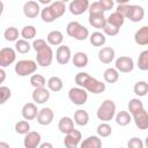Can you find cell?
<instances>
[{"instance_id": "cell-32", "label": "cell", "mask_w": 148, "mask_h": 148, "mask_svg": "<svg viewBox=\"0 0 148 148\" xmlns=\"http://www.w3.org/2000/svg\"><path fill=\"white\" fill-rule=\"evenodd\" d=\"M103 77H104L105 82H108V83H114L119 79V72L116 68H112V67L106 68L104 71V73H103Z\"/></svg>"}, {"instance_id": "cell-21", "label": "cell", "mask_w": 148, "mask_h": 148, "mask_svg": "<svg viewBox=\"0 0 148 148\" xmlns=\"http://www.w3.org/2000/svg\"><path fill=\"white\" fill-rule=\"evenodd\" d=\"M98 59L102 64H111V61L114 59V50L110 46L102 47L98 52Z\"/></svg>"}, {"instance_id": "cell-42", "label": "cell", "mask_w": 148, "mask_h": 148, "mask_svg": "<svg viewBox=\"0 0 148 148\" xmlns=\"http://www.w3.org/2000/svg\"><path fill=\"white\" fill-rule=\"evenodd\" d=\"M12 96V91L8 87L1 86L0 87V104H5Z\"/></svg>"}, {"instance_id": "cell-36", "label": "cell", "mask_w": 148, "mask_h": 148, "mask_svg": "<svg viewBox=\"0 0 148 148\" xmlns=\"http://www.w3.org/2000/svg\"><path fill=\"white\" fill-rule=\"evenodd\" d=\"M46 80L43 75L40 74H34L30 76V84L37 89V88H45V84H46Z\"/></svg>"}, {"instance_id": "cell-40", "label": "cell", "mask_w": 148, "mask_h": 148, "mask_svg": "<svg viewBox=\"0 0 148 148\" xmlns=\"http://www.w3.org/2000/svg\"><path fill=\"white\" fill-rule=\"evenodd\" d=\"M142 109H145L143 108V103L139 98H132L128 102V111H130L131 114H134V113L139 112Z\"/></svg>"}, {"instance_id": "cell-27", "label": "cell", "mask_w": 148, "mask_h": 148, "mask_svg": "<svg viewBox=\"0 0 148 148\" xmlns=\"http://www.w3.org/2000/svg\"><path fill=\"white\" fill-rule=\"evenodd\" d=\"M74 123L79 126H86L89 123V113L83 109L76 110L74 113Z\"/></svg>"}, {"instance_id": "cell-5", "label": "cell", "mask_w": 148, "mask_h": 148, "mask_svg": "<svg viewBox=\"0 0 148 148\" xmlns=\"http://www.w3.org/2000/svg\"><path fill=\"white\" fill-rule=\"evenodd\" d=\"M97 118L103 123H108L116 116V104L112 99H105L97 109Z\"/></svg>"}, {"instance_id": "cell-15", "label": "cell", "mask_w": 148, "mask_h": 148, "mask_svg": "<svg viewBox=\"0 0 148 148\" xmlns=\"http://www.w3.org/2000/svg\"><path fill=\"white\" fill-rule=\"evenodd\" d=\"M40 140H42V136L38 132L30 131L24 136V140H23L24 148H37L40 146Z\"/></svg>"}, {"instance_id": "cell-6", "label": "cell", "mask_w": 148, "mask_h": 148, "mask_svg": "<svg viewBox=\"0 0 148 148\" xmlns=\"http://www.w3.org/2000/svg\"><path fill=\"white\" fill-rule=\"evenodd\" d=\"M37 62L30 59H23L16 62L15 65V73L18 76H28L34 75V73L37 71Z\"/></svg>"}, {"instance_id": "cell-13", "label": "cell", "mask_w": 148, "mask_h": 148, "mask_svg": "<svg viewBox=\"0 0 148 148\" xmlns=\"http://www.w3.org/2000/svg\"><path fill=\"white\" fill-rule=\"evenodd\" d=\"M81 139H82L81 132L77 130H74L73 132L65 135V139H64L65 148H77V146L81 143Z\"/></svg>"}, {"instance_id": "cell-38", "label": "cell", "mask_w": 148, "mask_h": 148, "mask_svg": "<svg viewBox=\"0 0 148 148\" xmlns=\"http://www.w3.org/2000/svg\"><path fill=\"white\" fill-rule=\"evenodd\" d=\"M32 45H30V43L25 39H18L16 43H15V51L21 53V54H25L30 51Z\"/></svg>"}, {"instance_id": "cell-24", "label": "cell", "mask_w": 148, "mask_h": 148, "mask_svg": "<svg viewBox=\"0 0 148 148\" xmlns=\"http://www.w3.org/2000/svg\"><path fill=\"white\" fill-rule=\"evenodd\" d=\"M46 40L50 45H53V46H60L61 43L64 42V35L61 31L59 30H52L47 34L46 36Z\"/></svg>"}, {"instance_id": "cell-35", "label": "cell", "mask_w": 148, "mask_h": 148, "mask_svg": "<svg viewBox=\"0 0 148 148\" xmlns=\"http://www.w3.org/2000/svg\"><path fill=\"white\" fill-rule=\"evenodd\" d=\"M133 91L139 97L146 96L148 92V83L146 81H138L133 87Z\"/></svg>"}, {"instance_id": "cell-11", "label": "cell", "mask_w": 148, "mask_h": 148, "mask_svg": "<svg viewBox=\"0 0 148 148\" xmlns=\"http://www.w3.org/2000/svg\"><path fill=\"white\" fill-rule=\"evenodd\" d=\"M145 16L143 7L139 5H128V10L126 14V18L132 22H140Z\"/></svg>"}, {"instance_id": "cell-3", "label": "cell", "mask_w": 148, "mask_h": 148, "mask_svg": "<svg viewBox=\"0 0 148 148\" xmlns=\"http://www.w3.org/2000/svg\"><path fill=\"white\" fill-rule=\"evenodd\" d=\"M66 5L64 1H53L50 6H46L40 12V17L44 22L51 23L65 14Z\"/></svg>"}, {"instance_id": "cell-18", "label": "cell", "mask_w": 148, "mask_h": 148, "mask_svg": "<svg viewBox=\"0 0 148 148\" xmlns=\"http://www.w3.org/2000/svg\"><path fill=\"white\" fill-rule=\"evenodd\" d=\"M39 110L37 109V105L35 103H25L22 108V117L24 120H32L37 118Z\"/></svg>"}, {"instance_id": "cell-9", "label": "cell", "mask_w": 148, "mask_h": 148, "mask_svg": "<svg viewBox=\"0 0 148 148\" xmlns=\"http://www.w3.org/2000/svg\"><path fill=\"white\" fill-rule=\"evenodd\" d=\"M16 59V51L12 47H2L0 50V66L7 67L12 65Z\"/></svg>"}, {"instance_id": "cell-41", "label": "cell", "mask_w": 148, "mask_h": 148, "mask_svg": "<svg viewBox=\"0 0 148 148\" xmlns=\"http://www.w3.org/2000/svg\"><path fill=\"white\" fill-rule=\"evenodd\" d=\"M15 131L18 134H28L30 132V124L27 120H20L15 124Z\"/></svg>"}, {"instance_id": "cell-39", "label": "cell", "mask_w": 148, "mask_h": 148, "mask_svg": "<svg viewBox=\"0 0 148 148\" xmlns=\"http://www.w3.org/2000/svg\"><path fill=\"white\" fill-rule=\"evenodd\" d=\"M97 135L99 138H108L112 134V127L108 123H101L97 126Z\"/></svg>"}, {"instance_id": "cell-43", "label": "cell", "mask_w": 148, "mask_h": 148, "mask_svg": "<svg viewBox=\"0 0 148 148\" xmlns=\"http://www.w3.org/2000/svg\"><path fill=\"white\" fill-rule=\"evenodd\" d=\"M89 15H95V14H104V9L102 7V5L99 3V1H95L92 3H90L89 6Z\"/></svg>"}, {"instance_id": "cell-23", "label": "cell", "mask_w": 148, "mask_h": 148, "mask_svg": "<svg viewBox=\"0 0 148 148\" xmlns=\"http://www.w3.org/2000/svg\"><path fill=\"white\" fill-rule=\"evenodd\" d=\"M89 24L96 29H102L108 24L106 17L104 16V14H95V15H89Z\"/></svg>"}, {"instance_id": "cell-12", "label": "cell", "mask_w": 148, "mask_h": 148, "mask_svg": "<svg viewBox=\"0 0 148 148\" xmlns=\"http://www.w3.org/2000/svg\"><path fill=\"white\" fill-rule=\"evenodd\" d=\"M72 59V52L71 49L67 45H60L58 46L56 51V60L60 65H66Z\"/></svg>"}, {"instance_id": "cell-16", "label": "cell", "mask_w": 148, "mask_h": 148, "mask_svg": "<svg viewBox=\"0 0 148 148\" xmlns=\"http://www.w3.org/2000/svg\"><path fill=\"white\" fill-rule=\"evenodd\" d=\"M132 118L139 130H148V111L142 109L139 112L132 114Z\"/></svg>"}, {"instance_id": "cell-51", "label": "cell", "mask_w": 148, "mask_h": 148, "mask_svg": "<svg viewBox=\"0 0 148 148\" xmlns=\"http://www.w3.org/2000/svg\"><path fill=\"white\" fill-rule=\"evenodd\" d=\"M143 143H145V146H146V148H148V136L146 138V140H145V142H143Z\"/></svg>"}, {"instance_id": "cell-49", "label": "cell", "mask_w": 148, "mask_h": 148, "mask_svg": "<svg viewBox=\"0 0 148 148\" xmlns=\"http://www.w3.org/2000/svg\"><path fill=\"white\" fill-rule=\"evenodd\" d=\"M0 75H1V79H0V82L2 83V82L5 81V79H6V72L3 71V68H1V69H0Z\"/></svg>"}, {"instance_id": "cell-30", "label": "cell", "mask_w": 148, "mask_h": 148, "mask_svg": "<svg viewBox=\"0 0 148 148\" xmlns=\"http://www.w3.org/2000/svg\"><path fill=\"white\" fill-rule=\"evenodd\" d=\"M89 40H90V44H91V45L99 47V46H103V45L105 44L106 37H105L104 34H102V32H99V31H95V32H92V34L89 36Z\"/></svg>"}, {"instance_id": "cell-52", "label": "cell", "mask_w": 148, "mask_h": 148, "mask_svg": "<svg viewBox=\"0 0 148 148\" xmlns=\"http://www.w3.org/2000/svg\"><path fill=\"white\" fill-rule=\"evenodd\" d=\"M120 148H121V147H120Z\"/></svg>"}, {"instance_id": "cell-44", "label": "cell", "mask_w": 148, "mask_h": 148, "mask_svg": "<svg viewBox=\"0 0 148 148\" xmlns=\"http://www.w3.org/2000/svg\"><path fill=\"white\" fill-rule=\"evenodd\" d=\"M127 148H145V143L141 139L133 136L127 141Z\"/></svg>"}, {"instance_id": "cell-1", "label": "cell", "mask_w": 148, "mask_h": 148, "mask_svg": "<svg viewBox=\"0 0 148 148\" xmlns=\"http://www.w3.org/2000/svg\"><path fill=\"white\" fill-rule=\"evenodd\" d=\"M75 83L77 84V87L86 89L89 92L92 94H101L105 90V83H103L102 81H98L97 79L90 76L88 73L86 72H80L75 75Z\"/></svg>"}, {"instance_id": "cell-48", "label": "cell", "mask_w": 148, "mask_h": 148, "mask_svg": "<svg viewBox=\"0 0 148 148\" xmlns=\"http://www.w3.org/2000/svg\"><path fill=\"white\" fill-rule=\"evenodd\" d=\"M38 148H53V145L51 142H43Z\"/></svg>"}, {"instance_id": "cell-7", "label": "cell", "mask_w": 148, "mask_h": 148, "mask_svg": "<svg viewBox=\"0 0 148 148\" xmlns=\"http://www.w3.org/2000/svg\"><path fill=\"white\" fill-rule=\"evenodd\" d=\"M68 98L75 105H83L88 99V91L80 87H73L68 91Z\"/></svg>"}, {"instance_id": "cell-26", "label": "cell", "mask_w": 148, "mask_h": 148, "mask_svg": "<svg viewBox=\"0 0 148 148\" xmlns=\"http://www.w3.org/2000/svg\"><path fill=\"white\" fill-rule=\"evenodd\" d=\"M88 61H89V58L87 56V53L84 52H76L74 53V56L72 57V62L75 67H79V68H83L88 65Z\"/></svg>"}, {"instance_id": "cell-8", "label": "cell", "mask_w": 148, "mask_h": 148, "mask_svg": "<svg viewBox=\"0 0 148 148\" xmlns=\"http://www.w3.org/2000/svg\"><path fill=\"white\" fill-rule=\"evenodd\" d=\"M116 69L120 73H130L134 69V61L131 57L121 56L116 60Z\"/></svg>"}, {"instance_id": "cell-45", "label": "cell", "mask_w": 148, "mask_h": 148, "mask_svg": "<svg viewBox=\"0 0 148 148\" xmlns=\"http://www.w3.org/2000/svg\"><path fill=\"white\" fill-rule=\"evenodd\" d=\"M103 31H104V35H108V36H116L118 35L119 32V28H116L113 25H110V24H106L104 28H103Z\"/></svg>"}, {"instance_id": "cell-28", "label": "cell", "mask_w": 148, "mask_h": 148, "mask_svg": "<svg viewBox=\"0 0 148 148\" xmlns=\"http://www.w3.org/2000/svg\"><path fill=\"white\" fill-rule=\"evenodd\" d=\"M106 21H108V24L113 25V27L120 29V27H121V25L124 24V22H125V17H124L120 13L113 12V13H111V14L109 15V17H106Z\"/></svg>"}, {"instance_id": "cell-29", "label": "cell", "mask_w": 148, "mask_h": 148, "mask_svg": "<svg viewBox=\"0 0 148 148\" xmlns=\"http://www.w3.org/2000/svg\"><path fill=\"white\" fill-rule=\"evenodd\" d=\"M47 88L49 90L53 91V92H58L62 89L64 87V83H62V80L59 77V76H51L49 80H47Z\"/></svg>"}, {"instance_id": "cell-17", "label": "cell", "mask_w": 148, "mask_h": 148, "mask_svg": "<svg viewBox=\"0 0 148 148\" xmlns=\"http://www.w3.org/2000/svg\"><path fill=\"white\" fill-rule=\"evenodd\" d=\"M53 118H54L53 111H52L50 108H43V109H40L39 112H38L37 123H38L39 125L46 126V125H50V124L53 121Z\"/></svg>"}, {"instance_id": "cell-2", "label": "cell", "mask_w": 148, "mask_h": 148, "mask_svg": "<svg viewBox=\"0 0 148 148\" xmlns=\"http://www.w3.org/2000/svg\"><path fill=\"white\" fill-rule=\"evenodd\" d=\"M32 49L36 51V62L42 67H49L53 60V51L46 40L38 38L32 43Z\"/></svg>"}, {"instance_id": "cell-20", "label": "cell", "mask_w": 148, "mask_h": 148, "mask_svg": "<svg viewBox=\"0 0 148 148\" xmlns=\"http://www.w3.org/2000/svg\"><path fill=\"white\" fill-rule=\"evenodd\" d=\"M134 42L140 46L148 45V27L147 25H143L135 31Z\"/></svg>"}, {"instance_id": "cell-14", "label": "cell", "mask_w": 148, "mask_h": 148, "mask_svg": "<svg viewBox=\"0 0 148 148\" xmlns=\"http://www.w3.org/2000/svg\"><path fill=\"white\" fill-rule=\"evenodd\" d=\"M40 7L39 3L37 1H27L23 6V14L25 15V17L28 18H35L40 14Z\"/></svg>"}, {"instance_id": "cell-31", "label": "cell", "mask_w": 148, "mask_h": 148, "mask_svg": "<svg viewBox=\"0 0 148 148\" xmlns=\"http://www.w3.org/2000/svg\"><path fill=\"white\" fill-rule=\"evenodd\" d=\"M132 121V114L128 111H120L116 114V123L119 126H127Z\"/></svg>"}, {"instance_id": "cell-19", "label": "cell", "mask_w": 148, "mask_h": 148, "mask_svg": "<svg viewBox=\"0 0 148 148\" xmlns=\"http://www.w3.org/2000/svg\"><path fill=\"white\" fill-rule=\"evenodd\" d=\"M50 98V90L46 88H37L32 91V99L36 104H44Z\"/></svg>"}, {"instance_id": "cell-34", "label": "cell", "mask_w": 148, "mask_h": 148, "mask_svg": "<svg viewBox=\"0 0 148 148\" xmlns=\"http://www.w3.org/2000/svg\"><path fill=\"white\" fill-rule=\"evenodd\" d=\"M21 32H18V30H17V28H15V27H9V28H7L6 30H5V32H3V37H5V39L7 40V42H17L18 39V35H20Z\"/></svg>"}, {"instance_id": "cell-37", "label": "cell", "mask_w": 148, "mask_h": 148, "mask_svg": "<svg viewBox=\"0 0 148 148\" xmlns=\"http://www.w3.org/2000/svg\"><path fill=\"white\" fill-rule=\"evenodd\" d=\"M136 66L140 71H148V50H143L139 54Z\"/></svg>"}, {"instance_id": "cell-22", "label": "cell", "mask_w": 148, "mask_h": 148, "mask_svg": "<svg viewBox=\"0 0 148 148\" xmlns=\"http://www.w3.org/2000/svg\"><path fill=\"white\" fill-rule=\"evenodd\" d=\"M58 128L61 133H64L65 135L73 132L75 128H74V121L71 117H62L60 118L59 123H58Z\"/></svg>"}, {"instance_id": "cell-4", "label": "cell", "mask_w": 148, "mask_h": 148, "mask_svg": "<svg viewBox=\"0 0 148 148\" xmlns=\"http://www.w3.org/2000/svg\"><path fill=\"white\" fill-rule=\"evenodd\" d=\"M66 34L76 40H86L90 36L89 30L77 21H72L67 24Z\"/></svg>"}, {"instance_id": "cell-10", "label": "cell", "mask_w": 148, "mask_h": 148, "mask_svg": "<svg viewBox=\"0 0 148 148\" xmlns=\"http://www.w3.org/2000/svg\"><path fill=\"white\" fill-rule=\"evenodd\" d=\"M89 1L88 0H73L69 2L68 9L73 15H81L89 9Z\"/></svg>"}, {"instance_id": "cell-46", "label": "cell", "mask_w": 148, "mask_h": 148, "mask_svg": "<svg viewBox=\"0 0 148 148\" xmlns=\"http://www.w3.org/2000/svg\"><path fill=\"white\" fill-rule=\"evenodd\" d=\"M128 5H130V3H127L126 1H125V2L119 3V5H118V7H117V10H116V12L120 13V14L126 18V14H127V10H128Z\"/></svg>"}, {"instance_id": "cell-50", "label": "cell", "mask_w": 148, "mask_h": 148, "mask_svg": "<svg viewBox=\"0 0 148 148\" xmlns=\"http://www.w3.org/2000/svg\"><path fill=\"white\" fill-rule=\"evenodd\" d=\"M0 148H10V147H9V145H8L7 142L1 141V142H0Z\"/></svg>"}, {"instance_id": "cell-33", "label": "cell", "mask_w": 148, "mask_h": 148, "mask_svg": "<svg viewBox=\"0 0 148 148\" xmlns=\"http://www.w3.org/2000/svg\"><path fill=\"white\" fill-rule=\"evenodd\" d=\"M37 35V30L34 25H24L21 30V36L22 39L29 40V39H34Z\"/></svg>"}, {"instance_id": "cell-47", "label": "cell", "mask_w": 148, "mask_h": 148, "mask_svg": "<svg viewBox=\"0 0 148 148\" xmlns=\"http://www.w3.org/2000/svg\"><path fill=\"white\" fill-rule=\"evenodd\" d=\"M99 3L102 5V7H103V9H104L105 12L112 9V7H113V5H114L113 0H99Z\"/></svg>"}, {"instance_id": "cell-25", "label": "cell", "mask_w": 148, "mask_h": 148, "mask_svg": "<svg viewBox=\"0 0 148 148\" xmlns=\"http://www.w3.org/2000/svg\"><path fill=\"white\" fill-rule=\"evenodd\" d=\"M80 148H102V140L98 135H90L80 143Z\"/></svg>"}]
</instances>
